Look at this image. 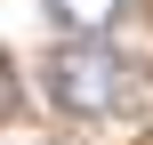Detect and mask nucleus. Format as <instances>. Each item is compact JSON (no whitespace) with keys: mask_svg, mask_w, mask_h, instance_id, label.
Returning <instances> with one entry per match:
<instances>
[{"mask_svg":"<svg viewBox=\"0 0 153 145\" xmlns=\"http://www.w3.org/2000/svg\"><path fill=\"white\" fill-rule=\"evenodd\" d=\"M48 97H56L65 113L97 121V113H113V105L129 97V65H121L105 40H65V48L48 57Z\"/></svg>","mask_w":153,"mask_h":145,"instance_id":"f257e3e1","label":"nucleus"},{"mask_svg":"<svg viewBox=\"0 0 153 145\" xmlns=\"http://www.w3.org/2000/svg\"><path fill=\"white\" fill-rule=\"evenodd\" d=\"M48 16L65 24V40H105V24L121 16V0H48Z\"/></svg>","mask_w":153,"mask_h":145,"instance_id":"f03ea898","label":"nucleus"},{"mask_svg":"<svg viewBox=\"0 0 153 145\" xmlns=\"http://www.w3.org/2000/svg\"><path fill=\"white\" fill-rule=\"evenodd\" d=\"M8 105H16V81H8V65H0V113H8Z\"/></svg>","mask_w":153,"mask_h":145,"instance_id":"7ed1b4c3","label":"nucleus"}]
</instances>
